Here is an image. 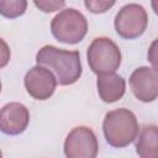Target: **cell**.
<instances>
[{
  "instance_id": "2e32d148",
  "label": "cell",
  "mask_w": 158,
  "mask_h": 158,
  "mask_svg": "<svg viewBox=\"0 0 158 158\" xmlns=\"http://www.w3.org/2000/svg\"><path fill=\"white\" fill-rule=\"evenodd\" d=\"M151 5H152V9H153L154 14L158 15V0H151Z\"/></svg>"
},
{
  "instance_id": "52a82bcc",
  "label": "cell",
  "mask_w": 158,
  "mask_h": 158,
  "mask_svg": "<svg viewBox=\"0 0 158 158\" xmlns=\"http://www.w3.org/2000/svg\"><path fill=\"white\" fill-rule=\"evenodd\" d=\"M57 83L56 75L41 64L32 67L23 78L26 91L36 100L49 99L56 90Z\"/></svg>"
},
{
  "instance_id": "4fadbf2b",
  "label": "cell",
  "mask_w": 158,
  "mask_h": 158,
  "mask_svg": "<svg viewBox=\"0 0 158 158\" xmlns=\"http://www.w3.org/2000/svg\"><path fill=\"white\" fill-rule=\"evenodd\" d=\"M116 0H84L88 11L93 14H104L115 5Z\"/></svg>"
},
{
  "instance_id": "8992f818",
  "label": "cell",
  "mask_w": 158,
  "mask_h": 158,
  "mask_svg": "<svg viewBox=\"0 0 158 158\" xmlns=\"http://www.w3.org/2000/svg\"><path fill=\"white\" fill-rule=\"evenodd\" d=\"M98 152V138L86 126L74 127L64 141V154L68 158H95Z\"/></svg>"
},
{
  "instance_id": "5bb4252c",
  "label": "cell",
  "mask_w": 158,
  "mask_h": 158,
  "mask_svg": "<svg viewBox=\"0 0 158 158\" xmlns=\"http://www.w3.org/2000/svg\"><path fill=\"white\" fill-rule=\"evenodd\" d=\"M33 2L43 12H54L64 6L65 0H33Z\"/></svg>"
},
{
  "instance_id": "9c48e42d",
  "label": "cell",
  "mask_w": 158,
  "mask_h": 158,
  "mask_svg": "<svg viewBox=\"0 0 158 158\" xmlns=\"http://www.w3.org/2000/svg\"><path fill=\"white\" fill-rule=\"evenodd\" d=\"M30 122V111L21 102H9L2 106L0 114V128L5 135L22 133Z\"/></svg>"
},
{
  "instance_id": "7c38bea8",
  "label": "cell",
  "mask_w": 158,
  "mask_h": 158,
  "mask_svg": "<svg viewBox=\"0 0 158 158\" xmlns=\"http://www.w3.org/2000/svg\"><path fill=\"white\" fill-rule=\"evenodd\" d=\"M27 0H0V12L4 17L16 19L25 14Z\"/></svg>"
},
{
  "instance_id": "277c9868",
  "label": "cell",
  "mask_w": 158,
  "mask_h": 158,
  "mask_svg": "<svg viewBox=\"0 0 158 158\" xmlns=\"http://www.w3.org/2000/svg\"><path fill=\"white\" fill-rule=\"evenodd\" d=\"M88 64L95 74L112 73L121 64V51L118 46L107 37H96L86 51Z\"/></svg>"
},
{
  "instance_id": "9a60e30c",
  "label": "cell",
  "mask_w": 158,
  "mask_h": 158,
  "mask_svg": "<svg viewBox=\"0 0 158 158\" xmlns=\"http://www.w3.org/2000/svg\"><path fill=\"white\" fill-rule=\"evenodd\" d=\"M148 60L152 67L158 72V38H156L148 49Z\"/></svg>"
},
{
  "instance_id": "ba28073f",
  "label": "cell",
  "mask_w": 158,
  "mask_h": 158,
  "mask_svg": "<svg viewBox=\"0 0 158 158\" xmlns=\"http://www.w3.org/2000/svg\"><path fill=\"white\" fill-rule=\"evenodd\" d=\"M130 86L142 102H152L158 98V72L154 68L139 67L130 77Z\"/></svg>"
},
{
  "instance_id": "30bf717a",
  "label": "cell",
  "mask_w": 158,
  "mask_h": 158,
  "mask_svg": "<svg viewBox=\"0 0 158 158\" xmlns=\"http://www.w3.org/2000/svg\"><path fill=\"white\" fill-rule=\"evenodd\" d=\"M96 85L99 96L104 102H115L120 100L126 91L125 79L115 72L98 74Z\"/></svg>"
},
{
  "instance_id": "8fae6325",
  "label": "cell",
  "mask_w": 158,
  "mask_h": 158,
  "mask_svg": "<svg viewBox=\"0 0 158 158\" xmlns=\"http://www.w3.org/2000/svg\"><path fill=\"white\" fill-rule=\"evenodd\" d=\"M136 152L141 158H158V126H143L136 141Z\"/></svg>"
},
{
  "instance_id": "3957f363",
  "label": "cell",
  "mask_w": 158,
  "mask_h": 158,
  "mask_svg": "<svg viewBox=\"0 0 158 158\" xmlns=\"http://www.w3.org/2000/svg\"><path fill=\"white\" fill-rule=\"evenodd\" d=\"M51 32L57 41L74 44L85 37L88 32V21L80 11L75 9H65L59 11V14L52 19Z\"/></svg>"
},
{
  "instance_id": "6da1fadb",
  "label": "cell",
  "mask_w": 158,
  "mask_h": 158,
  "mask_svg": "<svg viewBox=\"0 0 158 158\" xmlns=\"http://www.w3.org/2000/svg\"><path fill=\"white\" fill-rule=\"evenodd\" d=\"M36 62L48 67L60 85L74 84L83 72L78 51H64L54 46H43L36 54Z\"/></svg>"
},
{
  "instance_id": "7a4b0ae2",
  "label": "cell",
  "mask_w": 158,
  "mask_h": 158,
  "mask_svg": "<svg viewBox=\"0 0 158 158\" xmlns=\"http://www.w3.org/2000/svg\"><path fill=\"white\" fill-rule=\"evenodd\" d=\"M102 132L110 146L115 148L128 146L138 136V122L136 115L125 107L109 111L102 122Z\"/></svg>"
},
{
  "instance_id": "5b68a950",
  "label": "cell",
  "mask_w": 158,
  "mask_h": 158,
  "mask_svg": "<svg viewBox=\"0 0 158 158\" xmlns=\"http://www.w3.org/2000/svg\"><path fill=\"white\" fill-rule=\"evenodd\" d=\"M148 25L146 9L139 4L122 6L115 16V30L125 40H133L143 35Z\"/></svg>"
}]
</instances>
